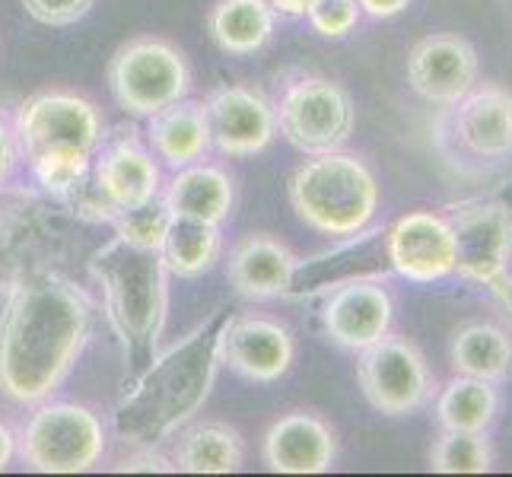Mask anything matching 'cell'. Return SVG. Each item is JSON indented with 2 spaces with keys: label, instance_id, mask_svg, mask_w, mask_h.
I'll return each mask as SVG.
<instances>
[{
  "label": "cell",
  "instance_id": "cell-12",
  "mask_svg": "<svg viewBox=\"0 0 512 477\" xmlns=\"http://www.w3.org/2000/svg\"><path fill=\"white\" fill-rule=\"evenodd\" d=\"M408 83L430 105L452 109L478 86V51L462 35H427L408 55Z\"/></svg>",
  "mask_w": 512,
  "mask_h": 477
},
{
  "label": "cell",
  "instance_id": "cell-8",
  "mask_svg": "<svg viewBox=\"0 0 512 477\" xmlns=\"http://www.w3.org/2000/svg\"><path fill=\"white\" fill-rule=\"evenodd\" d=\"M357 379L366 401L385 417H408L433 395V376L423 353L392 334L360 350Z\"/></svg>",
  "mask_w": 512,
  "mask_h": 477
},
{
  "label": "cell",
  "instance_id": "cell-9",
  "mask_svg": "<svg viewBox=\"0 0 512 477\" xmlns=\"http://www.w3.org/2000/svg\"><path fill=\"white\" fill-rule=\"evenodd\" d=\"M458 245L455 274L471 284L490 287L509 271L512 261V207L503 201H465L452 207Z\"/></svg>",
  "mask_w": 512,
  "mask_h": 477
},
{
  "label": "cell",
  "instance_id": "cell-16",
  "mask_svg": "<svg viewBox=\"0 0 512 477\" xmlns=\"http://www.w3.org/2000/svg\"><path fill=\"white\" fill-rule=\"evenodd\" d=\"M395 303L379 280H353L328 293L322 306V328L331 344L360 353L385 338L392 328Z\"/></svg>",
  "mask_w": 512,
  "mask_h": 477
},
{
  "label": "cell",
  "instance_id": "cell-29",
  "mask_svg": "<svg viewBox=\"0 0 512 477\" xmlns=\"http://www.w3.org/2000/svg\"><path fill=\"white\" fill-rule=\"evenodd\" d=\"M115 223V236L125 239L137 249H147V252H160L163 249V239L169 233V223L172 214L163 198H153L144 207H134V210H118V214L109 217Z\"/></svg>",
  "mask_w": 512,
  "mask_h": 477
},
{
  "label": "cell",
  "instance_id": "cell-11",
  "mask_svg": "<svg viewBox=\"0 0 512 477\" xmlns=\"http://www.w3.org/2000/svg\"><path fill=\"white\" fill-rule=\"evenodd\" d=\"M385 252L398 277L411 284H439L455 274L458 264L452 220L433 210H411L388 229Z\"/></svg>",
  "mask_w": 512,
  "mask_h": 477
},
{
  "label": "cell",
  "instance_id": "cell-28",
  "mask_svg": "<svg viewBox=\"0 0 512 477\" xmlns=\"http://www.w3.org/2000/svg\"><path fill=\"white\" fill-rule=\"evenodd\" d=\"M430 468L436 474H487L493 468V449L484 433L446 430L430 449Z\"/></svg>",
  "mask_w": 512,
  "mask_h": 477
},
{
  "label": "cell",
  "instance_id": "cell-15",
  "mask_svg": "<svg viewBox=\"0 0 512 477\" xmlns=\"http://www.w3.org/2000/svg\"><path fill=\"white\" fill-rule=\"evenodd\" d=\"M93 191L112 214L160 198V166H156L153 150L140 144L134 131L115 137L112 144L102 147L93 166Z\"/></svg>",
  "mask_w": 512,
  "mask_h": 477
},
{
  "label": "cell",
  "instance_id": "cell-13",
  "mask_svg": "<svg viewBox=\"0 0 512 477\" xmlns=\"http://www.w3.org/2000/svg\"><path fill=\"white\" fill-rule=\"evenodd\" d=\"M207 118L214 150L245 159L271 147L277 137V109L252 86H220L207 96Z\"/></svg>",
  "mask_w": 512,
  "mask_h": 477
},
{
  "label": "cell",
  "instance_id": "cell-36",
  "mask_svg": "<svg viewBox=\"0 0 512 477\" xmlns=\"http://www.w3.org/2000/svg\"><path fill=\"white\" fill-rule=\"evenodd\" d=\"M490 293L500 299V306H503L506 315L512 318V274H509V271H506L503 277L493 280V284H490Z\"/></svg>",
  "mask_w": 512,
  "mask_h": 477
},
{
  "label": "cell",
  "instance_id": "cell-5",
  "mask_svg": "<svg viewBox=\"0 0 512 477\" xmlns=\"http://www.w3.org/2000/svg\"><path fill=\"white\" fill-rule=\"evenodd\" d=\"M109 90L128 115L150 118L153 112L188 96L191 67L172 42L140 35L112 55Z\"/></svg>",
  "mask_w": 512,
  "mask_h": 477
},
{
  "label": "cell",
  "instance_id": "cell-26",
  "mask_svg": "<svg viewBox=\"0 0 512 477\" xmlns=\"http://www.w3.org/2000/svg\"><path fill=\"white\" fill-rule=\"evenodd\" d=\"M497 411H500L497 385L458 373L436 401V420L443 430L484 433L493 423V417H497Z\"/></svg>",
  "mask_w": 512,
  "mask_h": 477
},
{
  "label": "cell",
  "instance_id": "cell-25",
  "mask_svg": "<svg viewBox=\"0 0 512 477\" xmlns=\"http://www.w3.org/2000/svg\"><path fill=\"white\" fill-rule=\"evenodd\" d=\"M220 252H223L220 226L201 223V220H185V217H172L169 233L160 249L169 274L182 277V280H194V277L207 274L220 261Z\"/></svg>",
  "mask_w": 512,
  "mask_h": 477
},
{
  "label": "cell",
  "instance_id": "cell-1",
  "mask_svg": "<svg viewBox=\"0 0 512 477\" xmlns=\"http://www.w3.org/2000/svg\"><path fill=\"white\" fill-rule=\"evenodd\" d=\"M93 331V303L61 274L23 280L0 312V392L42 404L80 360Z\"/></svg>",
  "mask_w": 512,
  "mask_h": 477
},
{
  "label": "cell",
  "instance_id": "cell-14",
  "mask_svg": "<svg viewBox=\"0 0 512 477\" xmlns=\"http://www.w3.org/2000/svg\"><path fill=\"white\" fill-rule=\"evenodd\" d=\"M296 344L287 325L264 315L226 318L220 328V360L249 382H277L293 366Z\"/></svg>",
  "mask_w": 512,
  "mask_h": 477
},
{
  "label": "cell",
  "instance_id": "cell-33",
  "mask_svg": "<svg viewBox=\"0 0 512 477\" xmlns=\"http://www.w3.org/2000/svg\"><path fill=\"white\" fill-rule=\"evenodd\" d=\"M121 471H175L172 465V458L160 455V452H153V446H144V452L128 458V462H121L118 465Z\"/></svg>",
  "mask_w": 512,
  "mask_h": 477
},
{
  "label": "cell",
  "instance_id": "cell-30",
  "mask_svg": "<svg viewBox=\"0 0 512 477\" xmlns=\"http://www.w3.org/2000/svg\"><path fill=\"white\" fill-rule=\"evenodd\" d=\"M360 4L357 0H319L312 10H309V26L315 35L322 39H344L360 23Z\"/></svg>",
  "mask_w": 512,
  "mask_h": 477
},
{
  "label": "cell",
  "instance_id": "cell-18",
  "mask_svg": "<svg viewBox=\"0 0 512 477\" xmlns=\"http://www.w3.org/2000/svg\"><path fill=\"white\" fill-rule=\"evenodd\" d=\"M458 147L481 163H506L512 156V93L503 86H474L452 105Z\"/></svg>",
  "mask_w": 512,
  "mask_h": 477
},
{
  "label": "cell",
  "instance_id": "cell-31",
  "mask_svg": "<svg viewBox=\"0 0 512 477\" xmlns=\"http://www.w3.org/2000/svg\"><path fill=\"white\" fill-rule=\"evenodd\" d=\"M93 4H96V0H23L26 13L32 16L35 23L55 26V29L80 23L83 16L93 10Z\"/></svg>",
  "mask_w": 512,
  "mask_h": 477
},
{
  "label": "cell",
  "instance_id": "cell-23",
  "mask_svg": "<svg viewBox=\"0 0 512 477\" xmlns=\"http://www.w3.org/2000/svg\"><path fill=\"white\" fill-rule=\"evenodd\" d=\"M274 10L268 0H217L207 13V32L223 55L249 58L268 45L274 32Z\"/></svg>",
  "mask_w": 512,
  "mask_h": 477
},
{
  "label": "cell",
  "instance_id": "cell-6",
  "mask_svg": "<svg viewBox=\"0 0 512 477\" xmlns=\"http://www.w3.org/2000/svg\"><path fill=\"white\" fill-rule=\"evenodd\" d=\"M102 455L105 427L83 404H42L20 436V458L39 474H83L96 468Z\"/></svg>",
  "mask_w": 512,
  "mask_h": 477
},
{
  "label": "cell",
  "instance_id": "cell-21",
  "mask_svg": "<svg viewBox=\"0 0 512 477\" xmlns=\"http://www.w3.org/2000/svg\"><path fill=\"white\" fill-rule=\"evenodd\" d=\"M172 217L201 220V223H226L236 207V185L229 172L210 163H191L175 169L172 182L163 194Z\"/></svg>",
  "mask_w": 512,
  "mask_h": 477
},
{
  "label": "cell",
  "instance_id": "cell-37",
  "mask_svg": "<svg viewBox=\"0 0 512 477\" xmlns=\"http://www.w3.org/2000/svg\"><path fill=\"white\" fill-rule=\"evenodd\" d=\"M13 455H16V436L10 433V427H4V423H0V471L10 468Z\"/></svg>",
  "mask_w": 512,
  "mask_h": 477
},
{
  "label": "cell",
  "instance_id": "cell-4",
  "mask_svg": "<svg viewBox=\"0 0 512 477\" xmlns=\"http://www.w3.org/2000/svg\"><path fill=\"white\" fill-rule=\"evenodd\" d=\"M287 194L296 217L328 239L360 236L379 210V182L373 169L344 150L306 159L293 172Z\"/></svg>",
  "mask_w": 512,
  "mask_h": 477
},
{
  "label": "cell",
  "instance_id": "cell-27",
  "mask_svg": "<svg viewBox=\"0 0 512 477\" xmlns=\"http://www.w3.org/2000/svg\"><path fill=\"white\" fill-rule=\"evenodd\" d=\"M26 159L39 185L51 194H58V198H70L74 191H80L86 175L93 169V153L74 144H51L35 150Z\"/></svg>",
  "mask_w": 512,
  "mask_h": 477
},
{
  "label": "cell",
  "instance_id": "cell-17",
  "mask_svg": "<svg viewBox=\"0 0 512 477\" xmlns=\"http://www.w3.org/2000/svg\"><path fill=\"white\" fill-rule=\"evenodd\" d=\"M261 458L274 474H325L338 462V436L319 414L293 411L264 433Z\"/></svg>",
  "mask_w": 512,
  "mask_h": 477
},
{
  "label": "cell",
  "instance_id": "cell-32",
  "mask_svg": "<svg viewBox=\"0 0 512 477\" xmlns=\"http://www.w3.org/2000/svg\"><path fill=\"white\" fill-rule=\"evenodd\" d=\"M16 159H20V140H16L10 118L0 112V188L10 182V175L16 169Z\"/></svg>",
  "mask_w": 512,
  "mask_h": 477
},
{
  "label": "cell",
  "instance_id": "cell-35",
  "mask_svg": "<svg viewBox=\"0 0 512 477\" xmlns=\"http://www.w3.org/2000/svg\"><path fill=\"white\" fill-rule=\"evenodd\" d=\"M319 4V0H268V7L280 16H290V20H296V16H309V10Z\"/></svg>",
  "mask_w": 512,
  "mask_h": 477
},
{
  "label": "cell",
  "instance_id": "cell-20",
  "mask_svg": "<svg viewBox=\"0 0 512 477\" xmlns=\"http://www.w3.org/2000/svg\"><path fill=\"white\" fill-rule=\"evenodd\" d=\"M147 144L156 159L172 169H185L214 150L207 105L198 99H179L147 118Z\"/></svg>",
  "mask_w": 512,
  "mask_h": 477
},
{
  "label": "cell",
  "instance_id": "cell-2",
  "mask_svg": "<svg viewBox=\"0 0 512 477\" xmlns=\"http://www.w3.org/2000/svg\"><path fill=\"white\" fill-rule=\"evenodd\" d=\"M223 328V322H220ZM220 328H198L166 353H156L121 398L118 433L137 446H160L207 401L220 369Z\"/></svg>",
  "mask_w": 512,
  "mask_h": 477
},
{
  "label": "cell",
  "instance_id": "cell-22",
  "mask_svg": "<svg viewBox=\"0 0 512 477\" xmlns=\"http://www.w3.org/2000/svg\"><path fill=\"white\" fill-rule=\"evenodd\" d=\"M172 465L185 474H236L245 465V443L223 420L194 423L175 439Z\"/></svg>",
  "mask_w": 512,
  "mask_h": 477
},
{
  "label": "cell",
  "instance_id": "cell-34",
  "mask_svg": "<svg viewBox=\"0 0 512 477\" xmlns=\"http://www.w3.org/2000/svg\"><path fill=\"white\" fill-rule=\"evenodd\" d=\"M357 4L363 13L376 16V20H392L401 10H408L411 0H357Z\"/></svg>",
  "mask_w": 512,
  "mask_h": 477
},
{
  "label": "cell",
  "instance_id": "cell-10",
  "mask_svg": "<svg viewBox=\"0 0 512 477\" xmlns=\"http://www.w3.org/2000/svg\"><path fill=\"white\" fill-rule=\"evenodd\" d=\"M13 131L23 156H32L35 150L51 144H74L80 150L96 153L102 144L99 109L90 99L64 90L29 96L16 112Z\"/></svg>",
  "mask_w": 512,
  "mask_h": 477
},
{
  "label": "cell",
  "instance_id": "cell-7",
  "mask_svg": "<svg viewBox=\"0 0 512 477\" xmlns=\"http://www.w3.org/2000/svg\"><path fill=\"white\" fill-rule=\"evenodd\" d=\"M277 131L299 153L341 150L353 131V99L341 83L328 77H303L280 96Z\"/></svg>",
  "mask_w": 512,
  "mask_h": 477
},
{
  "label": "cell",
  "instance_id": "cell-3",
  "mask_svg": "<svg viewBox=\"0 0 512 477\" xmlns=\"http://www.w3.org/2000/svg\"><path fill=\"white\" fill-rule=\"evenodd\" d=\"M90 271L102 287L105 318L125 347L128 363H150L169 315V268L163 255L115 236L93 255Z\"/></svg>",
  "mask_w": 512,
  "mask_h": 477
},
{
  "label": "cell",
  "instance_id": "cell-24",
  "mask_svg": "<svg viewBox=\"0 0 512 477\" xmlns=\"http://www.w3.org/2000/svg\"><path fill=\"white\" fill-rule=\"evenodd\" d=\"M449 357L458 376H474L500 385L512 369V341L503 328L474 322L452 338Z\"/></svg>",
  "mask_w": 512,
  "mask_h": 477
},
{
  "label": "cell",
  "instance_id": "cell-19",
  "mask_svg": "<svg viewBox=\"0 0 512 477\" xmlns=\"http://www.w3.org/2000/svg\"><path fill=\"white\" fill-rule=\"evenodd\" d=\"M299 258L274 236L252 233L233 245L226 261V280L242 299H277L290 293Z\"/></svg>",
  "mask_w": 512,
  "mask_h": 477
}]
</instances>
